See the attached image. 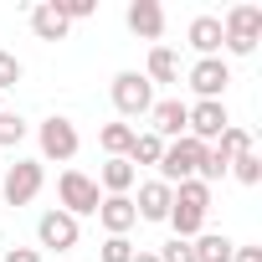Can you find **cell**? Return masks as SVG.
I'll list each match as a JSON object with an SVG mask.
<instances>
[{
    "label": "cell",
    "instance_id": "cell-16",
    "mask_svg": "<svg viewBox=\"0 0 262 262\" xmlns=\"http://www.w3.org/2000/svg\"><path fill=\"white\" fill-rule=\"evenodd\" d=\"M185 36H190V47L201 57H221V16H195Z\"/></svg>",
    "mask_w": 262,
    "mask_h": 262
},
{
    "label": "cell",
    "instance_id": "cell-15",
    "mask_svg": "<svg viewBox=\"0 0 262 262\" xmlns=\"http://www.w3.org/2000/svg\"><path fill=\"white\" fill-rule=\"evenodd\" d=\"M31 31L41 41H62L67 36V16L57 11V0H41V6H31Z\"/></svg>",
    "mask_w": 262,
    "mask_h": 262
},
{
    "label": "cell",
    "instance_id": "cell-31",
    "mask_svg": "<svg viewBox=\"0 0 262 262\" xmlns=\"http://www.w3.org/2000/svg\"><path fill=\"white\" fill-rule=\"evenodd\" d=\"M134 262H160V252H134Z\"/></svg>",
    "mask_w": 262,
    "mask_h": 262
},
{
    "label": "cell",
    "instance_id": "cell-2",
    "mask_svg": "<svg viewBox=\"0 0 262 262\" xmlns=\"http://www.w3.org/2000/svg\"><path fill=\"white\" fill-rule=\"evenodd\" d=\"M206 149H211V144H201V139H190V134L170 139L165 155H160V180H165V185L201 180V170H206Z\"/></svg>",
    "mask_w": 262,
    "mask_h": 262
},
{
    "label": "cell",
    "instance_id": "cell-12",
    "mask_svg": "<svg viewBox=\"0 0 262 262\" xmlns=\"http://www.w3.org/2000/svg\"><path fill=\"white\" fill-rule=\"evenodd\" d=\"M123 21H128V31L144 36V41H160L165 36V6H160V0H128Z\"/></svg>",
    "mask_w": 262,
    "mask_h": 262
},
{
    "label": "cell",
    "instance_id": "cell-18",
    "mask_svg": "<svg viewBox=\"0 0 262 262\" xmlns=\"http://www.w3.org/2000/svg\"><path fill=\"white\" fill-rule=\"evenodd\" d=\"M190 247H195V262H231V252H236V242L221 231H201Z\"/></svg>",
    "mask_w": 262,
    "mask_h": 262
},
{
    "label": "cell",
    "instance_id": "cell-4",
    "mask_svg": "<svg viewBox=\"0 0 262 262\" xmlns=\"http://www.w3.org/2000/svg\"><path fill=\"white\" fill-rule=\"evenodd\" d=\"M57 201H62L67 216H98L103 190H98L93 175H82V170H62V180H57Z\"/></svg>",
    "mask_w": 262,
    "mask_h": 262
},
{
    "label": "cell",
    "instance_id": "cell-19",
    "mask_svg": "<svg viewBox=\"0 0 262 262\" xmlns=\"http://www.w3.org/2000/svg\"><path fill=\"white\" fill-rule=\"evenodd\" d=\"M160 155H165V139H160V134H134V144H128L123 160L134 165V170H139V165H155V170H160Z\"/></svg>",
    "mask_w": 262,
    "mask_h": 262
},
{
    "label": "cell",
    "instance_id": "cell-23",
    "mask_svg": "<svg viewBox=\"0 0 262 262\" xmlns=\"http://www.w3.org/2000/svg\"><path fill=\"white\" fill-rule=\"evenodd\" d=\"M226 175H236L242 185H257V180H262V160H257V149H247V155H236Z\"/></svg>",
    "mask_w": 262,
    "mask_h": 262
},
{
    "label": "cell",
    "instance_id": "cell-30",
    "mask_svg": "<svg viewBox=\"0 0 262 262\" xmlns=\"http://www.w3.org/2000/svg\"><path fill=\"white\" fill-rule=\"evenodd\" d=\"M231 262H262V247H236Z\"/></svg>",
    "mask_w": 262,
    "mask_h": 262
},
{
    "label": "cell",
    "instance_id": "cell-20",
    "mask_svg": "<svg viewBox=\"0 0 262 262\" xmlns=\"http://www.w3.org/2000/svg\"><path fill=\"white\" fill-rule=\"evenodd\" d=\"M144 77H149V82H180V57H175L170 47H155V52H149Z\"/></svg>",
    "mask_w": 262,
    "mask_h": 262
},
{
    "label": "cell",
    "instance_id": "cell-5",
    "mask_svg": "<svg viewBox=\"0 0 262 262\" xmlns=\"http://www.w3.org/2000/svg\"><path fill=\"white\" fill-rule=\"evenodd\" d=\"M108 93H113V108H118L123 118H144V113L155 108V82H149L144 72H118Z\"/></svg>",
    "mask_w": 262,
    "mask_h": 262
},
{
    "label": "cell",
    "instance_id": "cell-26",
    "mask_svg": "<svg viewBox=\"0 0 262 262\" xmlns=\"http://www.w3.org/2000/svg\"><path fill=\"white\" fill-rule=\"evenodd\" d=\"M160 262H195V247L180 242V236H170V242L160 247Z\"/></svg>",
    "mask_w": 262,
    "mask_h": 262
},
{
    "label": "cell",
    "instance_id": "cell-7",
    "mask_svg": "<svg viewBox=\"0 0 262 262\" xmlns=\"http://www.w3.org/2000/svg\"><path fill=\"white\" fill-rule=\"evenodd\" d=\"M36 144H41V165H47V160L67 165V160L77 155V144H82V139H77V123H72V118L52 113V118H47V123L36 128Z\"/></svg>",
    "mask_w": 262,
    "mask_h": 262
},
{
    "label": "cell",
    "instance_id": "cell-6",
    "mask_svg": "<svg viewBox=\"0 0 262 262\" xmlns=\"http://www.w3.org/2000/svg\"><path fill=\"white\" fill-rule=\"evenodd\" d=\"M41 185H47L41 160H16V165L6 170V180H0V195H6V206H31V201L41 195Z\"/></svg>",
    "mask_w": 262,
    "mask_h": 262
},
{
    "label": "cell",
    "instance_id": "cell-29",
    "mask_svg": "<svg viewBox=\"0 0 262 262\" xmlns=\"http://www.w3.org/2000/svg\"><path fill=\"white\" fill-rule=\"evenodd\" d=\"M6 262H41V252H36V247H11Z\"/></svg>",
    "mask_w": 262,
    "mask_h": 262
},
{
    "label": "cell",
    "instance_id": "cell-27",
    "mask_svg": "<svg viewBox=\"0 0 262 262\" xmlns=\"http://www.w3.org/2000/svg\"><path fill=\"white\" fill-rule=\"evenodd\" d=\"M57 11H62L67 26H72V21H88V16L98 11V0H57Z\"/></svg>",
    "mask_w": 262,
    "mask_h": 262
},
{
    "label": "cell",
    "instance_id": "cell-17",
    "mask_svg": "<svg viewBox=\"0 0 262 262\" xmlns=\"http://www.w3.org/2000/svg\"><path fill=\"white\" fill-rule=\"evenodd\" d=\"M134 180H139V170L128 165V160H108V165L98 170V190H108V195H128Z\"/></svg>",
    "mask_w": 262,
    "mask_h": 262
},
{
    "label": "cell",
    "instance_id": "cell-14",
    "mask_svg": "<svg viewBox=\"0 0 262 262\" xmlns=\"http://www.w3.org/2000/svg\"><path fill=\"white\" fill-rule=\"evenodd\" d=\"M170 201H175V190H170L165 180H144L134 211H139V221H165V216H170Z\"/></svg>",
    "mask_w": 262,
    "mask_h": 262
},
{
    "label": "cell",
    "instance_id": "cell-21",
    "mask_svg": "<svg viewBox=\"0 0 262 262\" xmlns=\"http://www.w3.org/2000/svg\"><path fill=\"white\" fill-rule=\"evenodd\" d=\"M134 134H139V128H128V123H103L98 144L108 149V160H123V155H128V144H134Z\"/></svg>",
    "mask_w": 262,
    "mask_h": 262
},
{
    "label": "cell",
    "instance_id": "cell-9",
    "mask_svg": "<svg viewBox=\"0 0 262 262\" xmlns=\"http://www.w3.org/2000/svg\"><path fill=\"white\" fill-rule=\"evenodd\" d=\"M77 216H67V211H41V221H36V242L47 247V252H72L77 247Z\"/></svg>",
    "mask_w": 262,
    "mask_h": 262
},
{
    "label": "cell",
    "instance_id": "cell-1",
    "mask_svg": "<svg viewBox=\"0 0 262 262\" xmlns=\"http://www.w3.org/2000/svg\"><path fill=\"white\" fill-rule=\"evenodd\" d=\"M175 190V201H170V226H175V236L180 242H195L201 236V226H206V211H211V185L206 180H180V185H170Z\"/></svg>",
    "mask_w": 262,
    "mask_h": 262
},
{
    "label": "cell",
    "instance_id": "cell-8",
    "mask_svg": "<svg viewBox=\"0 0 262 262\" xmlns=\"http://www.w3.org/2000/svg\"><path fill=\"white\" fill-rule=\"evenodd\" d=\"M231 128V113L226 103H190V118H185V134L201 139V144H216L221 134Z\"/></svg>",
    "mask_w": 262,
    "mask_h": 262
},
{
    "label": "cell",
    "instance_id": "cell-11",
    "mask_svg": "<svg viewBox=\"0 0 262 262\" xmlns=\"http://www.w3.org/2000/svg\"><path fill=\"white\" fill-rule=\"evenodd\" d=\"M185 118H190V103H180V98H160V103L149 108V134H160V139L170 144V139L185 134Z\"/></svg>",
    "mask_w": 262,
    "mask_h": 262
},
{
    "label": "cell",
    "instance_id": "cell-3",
    "mask_svg": "<svg viewBox=\"0 0 262 262\" xmlns=\"http://www.w3.org/2000/svg\"><path fill=\"white\" fill-rule=\"evenodd\" d=\"M257 36H262V6H231L221 16V47L236 52V57H252L257 52Z\"/></svg>",
    "mask_w": 262,
    "mask_h": 262
},
{
    "label": "cell",
    "instance_id": "cell-28",
    "mask_svg": "<svg viewBox=\"0 0 262 262\" xmlns=\"http://www.w3.org/2000/svg\"><path fill=\"white\" fill-rule=\"evenodd\" d=\"M16 82H21V62H16V52H0V93L16 88Z\"/></svg>",
    "mask_w": 262,
    "mask_h": 262
},
{
    "label": "cell",
    "instance_id": "cell-22",
    "mask_svg": "<svg viewBox=\"0 0 262 262\" xmlns=\"http://www.w3.org/2000/svg\"><path fill=\"white\" fill-rule=\"evenodd\" d=\"M21 139H26V118L11 113V108H0V149H11V144H21Z\"/></svg>",
    "mask_w": 262,
    "mask_h": 262
},
{
    "label": "cell",
    "instance_id": "cell-10",
    "mask_svg": "<svg viewBox=\"0 0 262 262\" xmlns=\"http://www.w3.org/2000/svg\"><path fill=\"white\" fill-rule=\"evenodd\" d=\"M226 82H231V67H226L221 57H201V62L190 67V88H195L201 103H221Z\"/></svg>",
    "mask_w": 262,
    "mask_h": 262
},
{
    "label": "cell",
    "instance_id": "cell-13",
    "mask_svg": "<svg viewBox=\"0 0 262 262\" xmlns=\"http://www.w3.org/2000/svg\"><path fill=\"white\" fill-rule=\"evenodd\" d=\"M98 221H103V231H108V236H128V231L139 226L134 195H103V206H98Z\"/></svg>",
    "mask_w": 262,
    "mask_h": 262
},
{
    "label": "cell",
    "instance_id": "cell-25",
    "mask_svg": "<svg viewBox=\"0 0 262 262\" xmlns=\"http://www.w3.org/2000/svg\"><path fill=\"white\" fill-rule=\"evenodd\" d=\"M134 252H139V247L128 242V236H108L98 257H103V262H134Z\"/></svg>",
    "mask_w": 262,
    "mask_h": 262
},
{
    "label": "cell",
    "instance_id": "cell-24",
    "mask_svg": "<svg viewBox=\"0 0 262 262\" xmlns=\"http://www.w3.org/2000/svg\"><path fill=\"white\" fill-rule=\"evenodd\" d=\"M216 149H221L226 160H236V155H247V149H252V134H247V128H236V123H231L226 134L216 139Z\"/></svg>",
    "mask_w": 262,
    "mask_h": 262
}]
</instances>
